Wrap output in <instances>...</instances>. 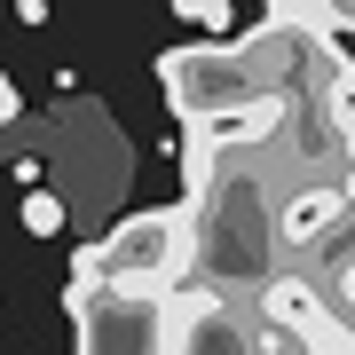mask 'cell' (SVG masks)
<instances>
[{"label": "cell", "instance_id": "obj_1", "mask_svg": "<svg viewBox=\"0 0 355 355\" xmlns=\"http://www.w3.org/2000/svg\"><path fill=\"white\" fill-rule=\"evenodd\" d=\"M71 284L150 292V300L190 292L198 284V221H190V205H150V214H127L119 229H103L95 245H79Z\"/></svg>", "mask_w": 355, "mask_h": 355}, {"label": "cell", "instance_id": "obj_2", "mask_svg": "<svg viewBox=\"0 0 355 355\" xmlns=\"http://www.w3.org/2000/svg\"><path fill=\"white\" fill-rule=\"evenodd\" d=\"M158 87L174 103L182 127H237V119H253L268 95V79L253 71V55H245V40L229 48V40H190V48H166L158 55Z\"/></svg>", "mask_w": 355, "mask_h": 355}, {"label": "cell", "instance_id": "obj_3", "mask_svg": "<svg viewBox=\"0 0 355 355\" xmlns=\"http://www.w3.org/2000/svg\"><path fill=\"white\" fill-rule=\"evenodd\" d=\"M79 355H174V300L150 292H111V284H64Z\"/></svg>", "mask_w": 355, "mask_h": 355}, {"label": "cell", "instance_id": "obj_4", "mask_svg": "<svg viewBox=\"0 0 355 355\" xmlns=\"http://www.w3.org/2000/svg\"><path fill=\"white\" fill-rule=\"evenodd\" d=\"M292 340L261 316L253 300H221V292H174V355H284Z\"/></svg>", "mask_w": 355, "mask_h": 355}, {"label": "cell", "instance_id": "obj_5", "mask_svg": "<svg viewBox=\"0 0 355 355\" xmlns=\"http://www.w3.org/2000/svg\"><path fill=\"white\" fill-rule=\"evenodd\" d=\"M300 268H308L316 284H355V205H347V221L331 229V237H324V245H316V253H308Z\"/></svg>", "mask_w": 355, "mask_h": 355}, {"label": "cell", "instance_id": "obj_6", "mask_svg": "<svg viewBox=\"0 0 355 355\" xmlns=\"http://www.w3.org/2000/svg\"><path fill=\"white\" fill-rule=\"evenodd\" d=\"M300 16L331 40H355V0H300Z\"/></svg>", "mask_w": 355, "mask_h": 355}, {"label": "cell", "instance_id": "obj_7", "mask_svg": "<svg viewBox=\"0 0 355 355\" xmlns=\"http://www.w3.org/2000/svg\"><path fill=\"white\" fill-rule=\"evenodd\" d=\"M64 214H71V205L55 198V190H32V198H24V229H32V237H55V229H64Z\"/></svg>", "mask_w": 355, "mask_h": 355}, {"label": "cell", "instance_id": "obj_8", "mask_svg": "<svg viewBox=\"0 0 355 355\" xmlns=\"http://www.w3.org/2000/svg\"><path fill=\"white\" fill-rule=\"evenodd\" d=\"M174 16H190V24H205V32H221V24H229V8H221V0H182Z\"/></svg>", "mask_w": 355, "mask_h": 355}, {"label": "cell", "instance_id": "obj_9", "mask_svg": "<svg viewBox=\"0 0 355 355\" xmlns=\"http://www.w3.org/2000/svg\"><path fill=\"white\" fill-rule=\"evenodd\" d=\"M16 119H24V103H16V79L0 71V127H16Z\"/></svg>", "mask_w": 355, "mask_h": 355}]
</instances>
